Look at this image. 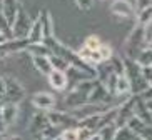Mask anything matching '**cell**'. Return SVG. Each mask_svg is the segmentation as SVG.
I'll return each instance as SVG.
<instances>
[{
  "mask_svg": "<svg viewBox=\"0 0 152 140\" xmlns=\"http://www.w3.org/2000/svg\"><path fill=\"white\" fill-rule=\"evenodd\" d=\"M145 30H147V27H144L140 23H135V27L129 32V35H127L124 45H122V52H124L122 57L137 60L139 54L145 49V42H147Z\"/></svg>",
  "mask_w": 152,
  "mask_h": 140,
  "instance_id": "1",
  "label": "cell"
},
{
  "mask_svg": "<svg viewBox=\"0 0 152 140\" xmlns=\"http://www.w3.org/2000/svg\"><path fill=\"white\" fill-rule=\"evenodd\" d=\"M30 62H32V65H34V68H35L37 72L45 75V77L54 70L52 65H50L49 57H30Z\"/></svg>",
  "mask_w": 152,
  "mask_h": 140,
  "instance_id": "21",
  "label": "cell"
},
{
  "mask_svg": "<svg viewBox=\"0 0 152 140\" xmlns=\"http://www.w3.org/2000/svg\"><path fill=\"white\" fill-rule=\"evenodd\" d=\"M39 20L42 23V30H44V38L47 37H54V20H52V15L47 9H42L39 12Z\"/></svg>",
  "mask_w": 152,
  "mask_h": 140,
  "instance_id": "19",
  "label": "cell"
},
{
  "mask_svg": "<svg viewBox=\"0 0 152 140\" xmlns=\"http://www.w3.org/2000/svg\"><path fill=\"white\" fill-rule=\"evenodd\" d=\"M49 125H50V122H49V118H47V113L42 112V110H37L35 113L30 115V120H28V123H27V128H28V132H30L32 135L35 137V140H40L44 130Z\"/></svg>",
  "mask_w": 152,
  "mask_h": 140,
  "instance_id": "8",
  "label": "cell"
},
{
  "mask_svg": "<svg viewBox=\"0 0 152 140\" xmlns=\"http://www.w3.org/2000/svg\"><path fill=\"white\" fill-rule=\"evenodd\" d=\"M99 54H100V59H102V62H107V60L112 59V55H114V50H112V47L109 45V44H104L99 47Z\"/></svg>",
  "mask_w": 152,
  "mask_h": 140,
  "instance_id": "29",
  "label": "cell"
},
{
  "mask_svg": "<svg viewBox=\"0 0 152 140\" xmlns=\"http://www.w3.org/2000/svg\"><path fill=\"white\" fill-rule=\"evenodd\" d=\"M135 17H137V23H140L144 27H149L152 23V5L151 4L142 5L139 9V12L135 14Z\"/></svg>",
  "mask_w": 152,
  "mask_h": 140,
  "instance_id": "23",
  "label": "cell"
},
{
  "mask_svg": "<svg viewBox=\"0 0 152 140\" xmlns=\"http://www.w3.org/2000/svg\"><path fill=\"white\" fill-rule=\"evenodd\" d=\"M144 104H145V107H147L149 112H152V97H151V99H147V100H144Z\"/></svg>",
  "mask_w": 152,
  "mask_h": 140,
  "instance_id": "34",
  "label": "cell"
},
{
  "mask_svg": "<svg viewBox=\"0 0 152 140\" xmlns=\"http://www.w3.org/2000/svg\"><path fill=\"white\" fill-rule=\"evenodd\" d=\"M137 63L139 65H142V67H145V65H152V49H145L139 54L137 57Z\"/></svg>",
  "mask_w": 152,
  "mask_h": 140,
  "instance_id": "27",
  "label": "cell"
},
{
  "mask_svg": "<svg viewBox=\"0 0 152 140\" xmlns=\"http://www.w3.org/2000/svg\"><path fill=\"white\" fill-rule=\"evenodd\" d=\"M140 73H142V77L145 78V82H149L152 85V67L151 65H145V67L140 65Z\"/></svg>",
  "mask_w": 152,
  "mask_h": 140,
  "instance_id": "30",
  "label": "cell"
},
{
  "mask_svg": "<svg viewBox=\"0 0 152 140\" xmlns=\"http://www.w3.org/2000/svg\"><path fill=\"white\" fill-rule=\"evenodd\" d=\"M151 67H152V65H151Z\"/></svg>",
  "mask_w": 152,
  "mask_h": 140,
  "instance_id": "41",
  "label": "cell"
},
{
  "mask_svg": "<svg viewBox=\"0 0 152 140\" xmlns=\"http://www.w3.org/2000/svg\"><path fill=\"white\" fill-rule=\"evenodd\" d=\"M28 47L27 38H7V40L0 42V57H9V55H15L20 52H25Z\"/></svg>",
  "mask_w": 152,
  "mask_h": 140,
  "instance_id": "9",
  "label": "cell"
},
{
  "mask_svg": "<svg viewBox=\"0 0 152 140\" xmlns=\"http://www.w3.org/2000/svg\"><path fill=\"white\" fill-rule=\"evenodd\" d=\"M75 2V5L79 7L80 10H90L92 9V5H94V0H74Z\"/></svg>",
  "mask_w": 152,
  "mask_h": 140,
  "instance_id": "31",
  "label": "cell"
},
{
  "mask_svg": "<svg viewBox=\"0 0 152 140\" xmlns=\"http://www.w3.org/2000/svg\"><path fill=\"white\" fill-rule=\"evenodd\" d=\"M145 47H147V49H152V37H149V38H147V42H145Z\"/></svg>",
  "mask_w": 152,
  "mask_h": 140,
  "instance_id": "35",
  "label": "cell"
},
{
  "mask_svg": "<svg viewBox=\"0 0 152 140\" xmlns=\"http://www.w3.org/2000/svg\"><path fill=\"white\" fill-rule=\"evenodd\" d=\"M18 0H0V15L5 18V22L12 25L18 9Z\"/></svg>",
  "mask_w": 152,
  "mask_h": 140,
  "instance_id": "15",
  "label": "cell"
},
{
  "mask_svg": "<svg viewBox=\"0 0 152 140\" xmlns=\"http://www.w3.org/2000/svg\"><path fill=\"white\" fill-rule=\"evenodd\" d=\"M122 59H124V73L130 82V94L139 95V94H142L144 90H147L151 87V83L145 82V78L142 77L140 65L137 63V60L125 59V57H122Z\"/></svg>",
  "mask_w": 152,
  "mask_h": 140,
  "instance_id": "3",
  "label": "cell"
},
{
  "mask_svg": "<svg viewBox=\"0 0 152 140\" xmlns=\"http://www.w3.org/2000/svg\"><path fill=\"white\" fill-rule=\"evenodd\" d=\"M30 25H32L30 15L27 14V10H25V7L22 4H18L17 15H15L12 25H10V33H12V37L14 38H27Z\"/></svg>",
  "mask_w": 152,
  "mask_h": 140,
  "instance_id": "4",
  "label": "cell"
},
{
  "mask_svg": "<svg viewBox=\"0 0 152 140\" xmlns=\"http://www.w3.org/2000/svg\"><path fill=\"white\" fill-rule=\"evenodd\" d=\"M27 40H28V44H39V42L44 40V30H42V23L39 20V17L32 20L30 30L27 33Z\"/></svg>",
  "mask_w": 152,
  "mask_h": 140,
  "instance_id": "20",
  "label": "cell"
},
{
  "mask_svg": "<svg viewBox=\"0 0 152 140\" xmlns=\"http://www.w3.org/2000/svg\"><path fill=\"white\" fill-rule=\"evenodd\" d=\"M151 115H152V112H151Z\"/></svg>",
  "mask_w": 152,
  "mask_h": 140,
  "instance_id": "40",
  "label": "cell"
},
{
  "mask_svg": "<svg viewBox=\"0 0 152 140\" xmlns=\"http://www.w3.org/2000/svg\"><path fill=\"white\" fill-rule=\"evenodd\" d=\"M49 78V83L50 87L57 92H64L67 90V85H69V80H67V75L65 72H60V70H52V72L47 75Z\"/></svg>",
  "mask_w": 152,
  "mask_h": 140,
  "instance_id": "16",
  "label": "cell"
},
{
  "mask_svg": "<svg viewBox=\"0 0 152 140\" xmlns=\"http://www.w3.org/2000/svg\"><path fill=\"white\" fill-rule=\"evenodd\" d=\"M147 4H151V5H152V0H147Z\"/></svg>",
  "mask_w": 152,
  "mask_h": 140,
  "instance_id": "37",
  "label": "cell"
},
{
  "mask_svg": "<svg viewBox=\"0 0 152 140\" xmlns=\"http://www.w3.org/2000/svg\"><path fill=\"white\" fill-rule=\"evenodd\" d=\"M127 127L134 132L135 135H139L144 140H152V123H145L142 120H139L137 117H132L127 122Z\"/></svg>",
  "mask_w": 152,
  "mask_h": 140,
  "instance_id": "13",
  "label": "cell"
},
{
  "mask_svg": "<svg viewBox=\"0 0 152 140\" xmlns=\"http://www.w3.org/2000/svg\"><path fill=\"white\" fill-rule=\"evenodd\" d=\"M0 140H23L20 135H0Z\"/></svg>",
  "mask_w": 152,
  "mask_h": 140,
  "instance_id": "32",
  "label": "cell"
},
{
  "mask_svg": "<svg viewBox=\"0 0 152 140\" xmlns=\"http://www.w3.org/2000/svg\"><path fill=\"white\" fill-rule=\"evenodd\" d=\"M77 54H79V57H80L85 63H89V65H92V67H97L99 63H102V59H100L99 50H90V49H87V47L82 45L80 49L77 50Z\"/></svg>",
  "mask_w": 152,
  "mask_h": 140,
  "instance_id": "18",
  "label": "cell"
},
{
  "mask_svg": "<svg viewBox=\"0 0 152 140\" xmlns=\"http://www.w3.org/2000/svg\"><path fill=\"white\" fill-rule=\"evenodd\" d=\"M110 12L117 17L130 18L135 15V7L130 0H114L110 4Z\"/></svg>",
  "mask_w": 152,
  "mask_h": 140,
  "instance_id": "12",
  "label": "cell"
},
{
  "mask_svg": "<svg viewBox=\"0 0 152 140\" xmlns=\"http://www.w3.org/2000/svg\"><path fill=\"white\" fill-rule=\"evenodd\" d=\"M0 117L4 120V123L9 127H12L18 120V105L17 104H10V102H4L0 105Z\"/></svg>",
  "mask_w": 152,
  "mask_h": 140,
  "instance_id": "14",
  "label": "cell"
},
{
  "mask_svg": "<svg viewBox=\"0 0 152 140\" xmlns=\"http://www.w3.org/2000/svg\"><path fill=\"white\" fill-rule=\"evenodd\" d=\"M47 113V118H49V122L52 125L58 127V128H69V127H77V120L70 115L69 110H57V109H52L49 110Z\"/></svg>",
  "mask_w": 152,
  "mask_h": 140,
  "instance_id": "6",
  "label": "cell"
},
{
  "mask_svg": "<svg viewBox=\"0 0 152 140\" xmlns=\"http://www.w3.org/2000/svg\"><path fill=\"white\" fill-rule=\"evenodd\" d=\"M94 80H82L79 82L77 85H74V88L67 92V95L64 97V105H65V110H74L77 107H82L84 104L89 102V94L92 90V85H94Z\"/></svg>",
  "mask_w": 152,
  "mask_h": 140,
  "instance_id": "2",
  "label": "cell"
},
{
  "mask_svg": "<svg viewBox=\"0 0 152 140\" xmlns=\"http://www.w3.org/2000/svg\"><path fill=\"white\" fill-rule=\"evenodd\" d=\"M2 104H4V100H2V99H0V105H2Z\"/></svg>",
  "mask_w": 152,
  "mask_h": 140,
  "instance_id": "38",
  "label": "cell"
},
{
  "mask_svg": "<svg viewBox=\"0 0 152 140\" xmlns=\"http://www.w3.org/2000/svg\"><path fill=\"white\" fill-rule=\"evenodd\" d=\"M55 140H58V139H55Z\"/></svg>",
  "mask_w": 152,
  "mask_h": 140,
  "instance_id": "39",
  "label": "cell"
},
{
  "mask_svg": "<svg viewBox=\"0 0 152 140\" xmlns=\"http://www.w3.org/2000/svg\"><path fill=\"white\" fill-rule=\"evenodd\" d=\"M7 125L4 123V120H2V117H0V135H4V133H7Z\"/></svg>",
  "mask_w": 152,
  "mask_h": 140,
  "instance_id": "33",
  "label": "cell"
},
{
  "mask_svg": "<svg viewBox=\"0 0 152 140\" xmlns=\"http://www.w3.org/2000/svg\"><path fill=\"white\" fill-rule=\"evenodd\" d=\"M134 117H137L139 120H142L145 123H152V115L147 110L144 100L139 97V95H134Z\"/></svg>",
  "mask_w": 152,
  "mask_h": 140,
  "instance_id": "17",
  "label": "cell"
},
{
  "mask_svg": "<svg viewBox=\"0 0 152 140\" xmlns=\"http://www.w3.org/2000/svg\"><path fill=\"white\" fill-rule=\"evenodd\" d=\"M89 102H95V104H110L114 105V97L107 92V88L104 87V83L99 78L94 80L92 90L89 94Z\"/></svg>",
  "mask_w": 152,
  "mask_h": 140,
  "instance_id": "11",
  "label": "cell"
},
{
  "mask_svg": "<svg viewBox=\"0 0 152 140\" xmlns=\"http://www.w3.org/2000/svg\"><path fill=\"white\" fill-rule=\"evenodd\" d=\"M134 117V95H129L124 102L117 105V115L115 120H114V125L119 128V127L127 125L130 118Z\"/></svg>",
  "mask_w": 152,
  "mask_h": 140,
  "instance_id": "7",
  "label": "cell"
},
{
  "mask_svg": "<svg viewBox=\"0 0 152 140\" xmlns=\"http://www.w3.org/2000/svg\"><path fill=\"white\" fill-rule=\"evenodd\" d=\"M102 45V38L99 35H89L85 37L84 40V47H87V49L90 50H99V47Z\"/></svg>",
  "mask_w": 152,
  "mask_h": 140,
  "instance_id": "28",
  "label": "cell"
},
{
  "mask_svg": "<svg viewBox=\"0 0 152 140\" xmlns=\"http://www.w3.org/2000/svg\"><path fill=\"white\" fill-rule=\"evenodd\" d=\"M25 54H28L30 57H49V55H52V50L44 42H39V44H28Z\"/></svg>",
  "mask_w": 152,
  "mask_h": 140,
  "instance_id": "22",
  "label": "cell"
},
{
  "mask_svg": "<svg viewBox=\"0 0 152 140\" xmlns=\"http://www.w3.org/2000/svg\"><path fill=\"white\" fill-rule=\"evenodd\" d=\"M49 60H50V65H52V68H54V70H60V72H67V68L70 67L67 60H65V59H62V57H58V55H55V54L49 55Z\"/></svg>",
  "mask_w": 152,
  "mask_h": 140,
  "instance_id": "24",
  "label": "cell"
},
{
  "mask_svg": "<svg viewBox=\"0 0 152 140\" xmlns=\"http://www.w3.org/2000/svg\"><path fill=\"white\" fill-rule=\"evenodd\" d=\"M115 130H117V127L114 125V123H109V125L102 127V128L97 132V135H99V139H100V140H114Z\"/></svg>",
  "mask_w": 152,
  "mask_h": 140,
  "instance_id": "25",
  "label": "cell"
},
{
  "mask_svg": "<svg viewBox=\"0 0 152 140\" xmlns=\"http://www.w3.org/2000/svg\"><path fill=\"white\" fill-rule=\"evenodd\" d=\"M5 82V94H4V100L10 102V104H17L20 105L27 97V92L23 88V85L12 75H5L4 77Z\"/></svg>",
  "mask_w": 152,
  "mask_h": 140,
  "instance_id": "5",
  "label": "cell"
},
{
  "mask_svg": "<svg viewBox=\"0 0 152 140\" xmlns=\"http://www.w3.org/2000/svg\"><path fill=\"white\" fill-rule=\"evenodd\" d=\"M89 140H100V139H99V135H97V133H95V135H92V137H90Z\"/></svg>",
  "mask_w": 152,
  "mask_h": 140,
  "instance_id": "36",
  "label": "cell"
},
{
  "mask_svg": "<svg viewBox=\"0 0 152 140\" xmlns=\"http://www.w3.org/2000/svg\"><path fill=\"white\" fill-rule=\"evenodd\" d=\"M55 104H57V99L50 92H37L30 99V105H34L35 110H42V112H49L55 109Z\"/></svg>",
  "mask_w": 152,
  "mask_h": 140,
  "instance_id": "10",
  "label": "cell"
},
{
  "mask_svg": "<svg viewBox=\"0 0 152 140\" xmlns=\"http://www.w3.org/2000/svg\"><path fill=\"white\" fill-rule=\"evenodd\" d=\"M58 140H79V128L77 127H69L64 128L58 135Z\"/></svg>",
  "mask_w": 152,
  "mask_h": 140,
  "instance_id": "26",
  "label": "cell"
}]
</instances>
